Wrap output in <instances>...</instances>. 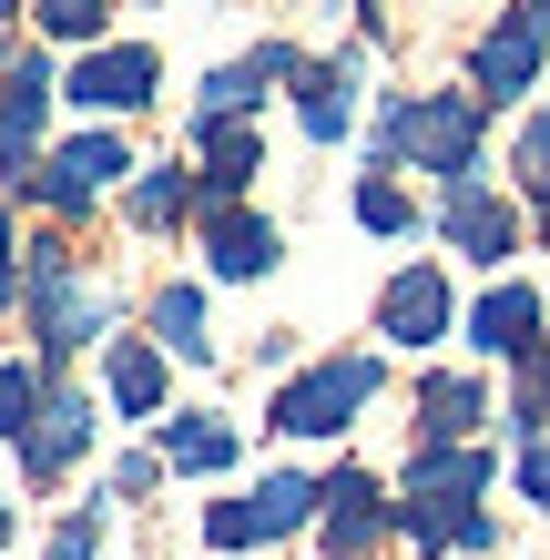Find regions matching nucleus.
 <instances>
[{"label": "nucleus", "mask_w": 550, "mask_h": 560, "mask_svg": "<svg viewBox=\"0 0 550 560\" xmlns=\"http://www.w3.org/2000/svg\"><path fill=\"white\" fill-rule=\"evenodd\" d=\"M479 418H490V387L469 368H429L418 377V439H479Z\"/></svg>", "instance_id": "19"}, {"label": "nucleus", "mask_w": 550, "mask_h": 560, "mask_svg": "<svg viewBox=\"0 0 550 560\" xmlns=\"http://www.w3.org/2000/svg\"><path fill=\"white\" fill-rule=\"evenodd\" d=\"M153 82H164V61H153L143 42H103V51H82L72 103H82V113H143Z\"/></svg>", "instance_id": "11"}, {"label": "nucleus", "mask_w": 550, "mask_h": 560, "mask_svg": "<svg viewBox=\"0 0 550 560\" xmlns=\"http://www.w3.org/2000/svg\"><path fill=\"white\" fill-rule=\"evenodd\" d=\"M459 326H469V347H479V357H500V368H520V357H540V347H550V337H540V295H530L520 276H500V285L479 295Z\"/></svg>", "instance_id": "12"}, {"label": "nucleus", "mask_w": 550, "mask_h": 560, "mask_svg": "<svg viewBox=\"0 0 550 560\" xmlns=\"http://www.w3.org/2000/svg\"><path fill=\"white\" fill-rule=\"evenodd\" d=\"M42 560H103V510H72V520L51 530V550H42Z\"/></svg>", "instance_id": "29"}, {"label": "nucleus", "mask_w": 550, "mask_h": 560, "mask_svg": "<svg viewBox=\"0 0 550 560\" xmlns=\"http://www.w3.org/2000/svg\"><path fill=\"white\" fill-rule=\"evenodd\" d=\"M296 122H306V143L358 133V61H296Z\"/></svg>", "instance_id": "18"}, {"label": "nucleus", "mask_w": 550, "mask_h": 560, "mask_svg": "<svg viewBox=\"0 0 550 560\" xmlns=\"http://www.w3.org/2000/svg\"><path fill=\"white\" fill-rule=\"evenodd\" d=\"M448 326H459V295H448L438 266H398V276L377 285V337H387V347L418 357V347H438Z\"/></svg>", "instance_id": "9"}, {"label": "nucleus", "mask_w": 550, "mask_h": 560, "mask_svg": "<svg viewBox=\"0 0 550 560\" xmlns=\"http://www.w3.org/2000/svg\"><path fill=\"white\" fill-rule=\"evenodd\" d=\"M153 337H164L174 357H214V337H204V295H194V285H164V295H153Z\"/></svg>", "instance_id": "24"}, {"label": "nucleus", "mask_w": 550, "mask_h": 560, "mask_svg": "<svg viewBox=\"0 0 550 560\" xmlns=\"http://www.w3.org/2000/svg\"><path fill=\"white\" fill-rule=\"evenodd\" d=\"M316 510H327V479H296V469H276V479H255L245 500H214V510H204V540H214V550L296 540V530H316Z\"/></svg>", "instance_id": "5"}, {"label": "nucleus", "mask_w": 550, "mask_h": 560, "mask_svg": "<svg viewBox=\"0 0 550 560\" xmlns=\"http://www.w3.org/2000/svg\"><path fill=\"white\" fill-rule=\"evenodd\" d=\"M358 224H367V235H418V205H408V184L387 174V163L358 184Z\"/></svg>", "instance_id": "25"}, {"label": "nucleus", "mask_w": 550, "mask_h": 560, "mask_svg": "<svg viewBox=\"0 0 550 560\" xmlns=\"http://www.w3.org/2000/svg\"><path fill=\"white\" fill-rule=\"evenodd\" d=\"M377 163L387 174H438V184L490 174V103L479 92H398L377 113Z\"/></svg>", "instance_id": "2"}, {"label": "nucleus", "mask_w": 550, "mask_h": 560, "mask_svg": "<svg viewBox=\"0 0 550 560\" xmlns=\"http://www.w3.org/2000/svg\"><path fill=\"white\" fill-rule=\"evenodd\" d=\"M0 550H11V500H0Z\"/></svg>", "instance_id": "32"}, {"label": "nucleus", "mask_w": 550, "mask_h": 560, "mask_svg": "<svg viewBox=\"0 0 550 560\" xmlns=\"http://www.w3.org/2000/svg\"><path fill=\"white\" fill-rule=\"evenodd\" d=\"M82 439H92V398H82V387H51V398H42V418H31V439H21V469L51 489V479L82 458Z\"/></svg>", "instance_id": "17"}, {"label": "nucleus", "mask_w": 550, "mask_h": 560, "mask_svg": "<svg viewBox=\"0 0 550 560\" xmlns=\"http://www.w3.org/2000/svg\"><path fill=\"white\" fill-rule=\"evenodd\" d=\"M316 530H327V560H377V540H398V500H387L367 469H337Z\"/></svg>", "instance_id": "10"}, {"label": "nucleus", "mask_w": 550, "mask_h": 560, "mask_svg": "<svg viewBox=\"0 0 550 560\" xmlns=\"http://www.w3.org/2000/svg\"><path fill=\"white\" fill-rule=\"evenodd\" d=\"M194 143H204V205H245V184L266 174V133H255V113L194 122Z\"/></svg>", "instance_id": "16"}, {"label": "nucleus", "mask_w": 550, "mask_h": 560, "mask_svg": "<svg viewBox=\"0 0 550 560\" xmlns=\"http://www.w3.org/2000/svg\"><path fill=\"white\" fill-rule=\"evenodd\" d=\"M296 61H306V51L266 42V51H245V61H224V72H204V92H194V122H235V113H255L276 82H296Z\"/></svg>", "instance_id": "14"}, {"label": "nucleus", "mask_w": 550, "mask_h": 560, "mask_svg": "<svg viewBox=\"0 0 550 560\" xmlns=\"http://www.w3.org/2000/svg\"><path fill=\"white\" fill-rule=\"evenodd\" d=\"M164 469H184V479H214V469H235V418H214V408H184V418H164Z\"/></svg>", "instance_id": "20"}, {"label": "nucleus", "mask_w": 550, "mask_h": 560, "mask_svg": "<svg viewBox=\"0 0 550 560\" xmlns=\"http://www.w3.org/2000/svg\"><path fill=\"white\" fill-rule=\"evenodd\" d=\"M103 377H113V408L122 418H153V408H164V347H153V337H122L103 357Z\"/></svg>", "instance_id": "21"}, {"label": "nucleus", "mask_w": 550, "mask_h": 560, "mask_svg": "<svg viewBox=\"0 0 550 560\" xmlns=\"http://www.w3.org/2000/svg\"><path fill=\"white\" fill-rule=\"evenodd\" d=\"M184 205H194V184H184V174H143V184H133V224H174Z\"/></svg>", "instance_id": "27"}, {"label": "nucleus", "mask_w": 550, "mask_h": 560, "mask_svg": "<svg viewBox=\"0 0 550 560\" xmlns=\"http://www.w3.org/2000/svg\"><path fill=\"white\" fill-rule=\"evenodd\" d=\"M540 11H550V0H540Z\"/></svg>", "instance_id": "34"}, {"label": "nucleus", "mask_w": 550, "mask_h": 560, "mask_svg": "<svg viewBox=\"0 0 550 560\" xmlns=\"http://www.w3.org/2000/svg\"><path fill=\"white\" fill-rule=\"evenodd\" d=\"M21 266H31V245L11 235V205H0V306H11V285H21Z\"/></svg>", "instance_id": "31"}, {"label": "nucleus", "mask_w": 550, "mask_h": 560, "mask_svg": "<svg viewBox=\"0 0 550 560\" xmlns=\"http://www.w3.org/2000/svg\"><path fill=\"white\" fill-rule=\"evenodd\" d=\"M500 418H510V439H520V448H530V439H550V347L510 368V408H500Z\"/></svg>", "instance_id": "23"}, {"label": "nucleus", "mask_w": 550, "mask_h": 560, "mask_svg": "<svg viewBox=\"0 0 550 560\" xmlns=\"http://www.w3.org/2000/svg\"><path fill=\"white\" fill-rule=\"evenodd\" d=\"M387 387V357H367V347H347V357H316L306 377H285L276 387V408H266V428H285V439H337V428H358V408Z\"/></svg>", "instance_id": "3"}, {"label": "nucleus", "mask_w": 550, "mask_h": 560, "mask_svg": "<svg viewBox=\"0 0 550 560\" xmlns=\"http://www.w3.org/2000/svg\"><path fill=\"white\" fill-rule=\"evenodd\" d=\"M0 21H11V0H0Z\"/></svg>", "instance_id": "33"}, {"label": "nucleus", "mask_w": 550, "mask_h": 560, "mask_svg": "<svg viewBox=\"0 0 550 560\" xmlns=\"http://www.w3.org/2000/svg\"><path fill=\"white\" fill-rule=\"evenodd\" d=\"M530 235V214H520V194H500L490 174H469V184H438V245L448 255H469V266H510Z\"/></svg>", "instance_id": "6"}, {"label": "nucleus", "mask_w": 550, "mask_h": 560, "mask_svg": "<svg viewBox=\"0 0 550 560\" xmlns=\"http://www.w3.org/2000/svg\"><path fill=\"white\" fill-rule=\"evenodd\" d=\"M42 398H51V377L42 368H0V439H31V418H42Z\"/></svg>", "instance_id": "26"}, {"label": "nucleus", "mask_w": 550, "mask_h": 560, "mask_svg": "<svg viewBox=\"0 0 550 560\" xmlns=\"http://www.w3.org/2000/svg\"><path fill=\"white\" fill-rule=\"evenodd\" d=\"M204 255H214L224 285H255V276H276L285 235H276L266 214H245V205H204Z\"/></svg>", "instance_id": "15"}, {"label": "nucleus", "mask_w": 550, "mask_h": 560, "mask_svg": "<svg viewBox=\"0 0 550 560\" xmlns=\"http://www.w3.org/2000/svg\"><path fill=\"white\" fill-rule=\"evenodd\" d=\"M510 479H520V500H530V510H550V439H530V448H520V469H510Z\"/></svg>", "instance_id": "30"}, {"label": "nucleus", "mask_w": 550, "mask_h": 560, "mask_svg": "<svg viewBox=\"0 0 550 560\" xmlns=\"http://www.w3.org/2000/svg\"><path fill=\"white\" fill-rule=\"evenodd\" d=\"M42 113H51V72L42 61H11V82H0V174H11V194H31V143H42Z\"/></svg>", "instance_id": "13"}, {"label": "nucleus", "mask_w": 550, "mask_h": 560, "mask_svg": "<svg viewBox=\"0 0 550 560\" xmlns=\"http://www.w3.org/2000/svg\"><path fill=\"white\" fill-rule=\"evenodd\" d=\"M500 489V448L479 439H418L408 448V479H398V540H418V560H490L500 550V520L479 510Z\"/></svg>", "instance_id": "1"}, {"label": "nucleus", "mask_w": 550, "mask_h": 560, "mask_svg": "<svg viewBox=\"0 0 550 560\" xmlns=\"http://www.w3.org/2000/svg\"><path fill=\"white\" fill-rule=\"evenodd\" d=\"M21 295H31V326H42V347H92L103 337V295H82V266H72V245H31V266H21Z\"/></svg>", "instance_id": "7"}, {"label": "nucleus", "mask_w": 550, "mask_h": 560, "mask_svg": "<svg viewBox=\"0 0 550 560\" xmlns=\"http://www.w3.org/2000/svg\"><path fill=\"white\" fill-rule=\"evenodd\" d=\"M103 21H113V0H42V31H61V42H92Z\"/></svg>", "instance_id": "28"}, {"label": "nucleus", "mask_w": 550, "mask_h": 560, "mask_svg": "<svg viewBox=\"0 0 550 560\" xmlns=\"http://www.w3.org/2000/svg\"><path fill=\"white\" fill-rule=\"evenodd\" d=\"M540 72H550V11L540 0H500V21L469 42V92L490 113H520L540 92Z\"/></svg>", "instance_id": "4"}, {"label": "nucleus", "mask_w": 550, "mask_h": 560, "mask_svg": "<svg viewBox=\"0 0 550 560\" xmlns=\"http://www.w3.org/2000/svg\"><path fill=\"white\" fill-rule=\"evenodd\" d=\"M122 174H133V143H122V133H82V143H61L42 174H31V194H42L51 214H92Z\"/></svg>", "instance_id": "8"}, {"label": "nucleus", "mask_w": 550, "mask_h": 560, "mask_svg": "<svg viewBox=\"0 0 550 560\" xmlns=\"http://www.w3.org/2000/svg\"><path fill=\"white\" fill-rule=\"evenodd\" d=\"M510 194H520L530 214H550V103L520 113V133H510Z\"/></svg>", "instance_id": "22"}]
</instances>
